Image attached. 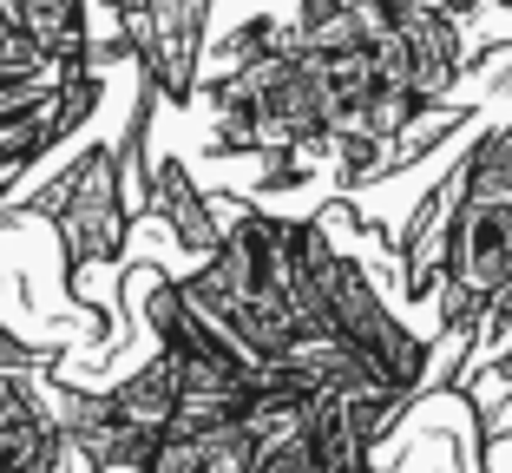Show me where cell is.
Wrapping results in <instances>:
<instances>
[{
  "label": "cell",
  "mask_w": 512,
  "mask_h": 473,
  "mask_svg": "<svg viewBox=\"0 0 512 473\" xmlns=\"http://www.w3.org/2000/svg\"><path fill=\"white\" fill-rule=\"evenodd\" d=\"M197 290L211 296L263 355H289L302 342L296 283H289V217L237 204L224 217V244L197 270Z\"/></svg>",
  "instance_id": "cell-1"
},
{
  "label": "cell",
  "mask_w": 512,
  "mask_h": 473,
  "mask_svg": "<svg viewBox=\"0 0 512 473\" xmlns=\"http://www.w3.org/2000/svg\"><path fill=\"white\" fill-rule=\"evenodd\" d=\"M40 211L53 217L66 250V276L92 283V276H112L125 250V230H132V198H125V158L119 145H92L79 152L60 178L40 191Z\"/></svg>",
  "instance_id": "cell-2"
},
{
  "label": "cell",
  "mask_w": 512,
  "mask_h": 473,
  "mask_svg": "<svg viewBox=\"0 0 512 473\" xmlns=\"http://www.w3.org/2000/svg\"><path fill=\"white\" fill-rule=\"evenodd\" d=\"M322 290H329L335 336L355 342V349L368 355V368H375L388 388H407V395H414V388H421V375H427V349H421V336H414V329H407V322L381 303L375 276H368L355 257H342V250H335V257L322 263Z\"/></svg>",
  "instance_id": "cell-3"
},
{
  "label": "cell",
  "mask_w": 512,
  "mask_h": 473,
  "mask_svg": "<svg viewBox=\"0 0 512 473\" xmlns=\"http://www.w3.org/2000/svg\"><path fill=\"white\" fill-rule=\"evenodd\" d=\"M375 60L388 79H401L421 106H447V92L467 73V46H460V20L434 0H388L375 33Z\"/></svg>",
  "instance_id": "cell-4"
},
{
  "label": "cell",
  "mask_w": 512,
  "mask_h": 473,
  "mask_svg": "<svg viewBox=\"0 0 512 473\" xmlns=\"http://www.w3.org/2000/svg\"><path fill=\"white\" fill-rule=\"evenodd\" d=\"M204 20H211V0H145V53H138V66L165 99H197Z\"/></svg>",
  "instance_id": "cell-5"
},
{
  "label": "cell",
  "mask_w": 512,
  "mask_h": 473,
  "mask_svg": "<svg viewBox=\"0 0 512 473\" xmlns=\"http://www.w3.org/2000/svg\"><path fill=\"white\" fill-rule=\"evenodd\" d=\"M460 191H467V165H453L447 178L414 204V217H407V230H401V283H407V296H434V283H447Z\"/></svg>",
  "instance_id": "cell-6"
},
{
  "label": "cell",
  "mask_w": 512,
  "mask_h": 473,
  "mask_svg": "<svg viewBox=\"0 0 512 473\" xmlns=\"http://www.w3.org/2000/svg\"><path fill=\"white\" fill-rule=\"evenodd\" d=\"M145 217H158V224L178 237L191 257H211L217 244H224V217H217V204L204 198L191 184V171H184V158H151V178H145Z\"/></svg>",
  "instance_id": "cell-7"
},
{
  "label": "cell",
  "mask_w": 512,
  "mask_h": 473,
  "mask_svg": "<svg viewBox=\"0 0 512 473\" xmlns=\"http://www.w3.org/2000/svg\"><path fill=\"white\" fill-rule=\"evenodd\" d=\"M158 473H263L256 467V441L243 421H217V428H178L165 434Z\"/></svg>",
  "instance_id": "cell-8"
},
{
  "label": "cell",
  "mask_w": 512,
  "mask_h": 473,
  "mask_svg": "<svg viewBox=\"0 0 512 473\" xmlns=\"http://www.w3.org/2000/svg\"><path fill=\"white\" fill-rule=\"evenodd\" d=\"M112 401H119L132 421L171 434V421H178V401H184V362H178L171 349H158L145 368H132V375L112 388Z\"/></svg>",
  "instance_id": "cell-9"
},
{
  "label": "cell",
  "mask_w": 512,
  "mask_h": 473,
  "mask_svg": "<svg viewBox=\"0 0 512 473\" xmlns=\"http://www.w3.org/2000/svg\"><path fill=\"white\" fill-rule=\"evenodd\" d=\"M0 14L14 20L20 33H33L53 60H86V53H92L86 0H0Z\"/></svg>",
  "instance_id": "cell-10"
},
{
  "label": "cell",
  "mask_w": 512,
  "mask_h": 473,
  "mask_svg": "<svg viewBox=\"0 0 512 473\" xmlns=\"http://www.w3.org/2000/svg\"><path fill=\"white\" fill-rule=\"evenodd\" d=\"M0 473H27V467H0Z\"/></svg>",
  "instance_id": "cell-11"
}]
</instances>
